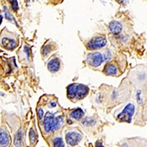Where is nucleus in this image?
Wrapping results in <instances>:
<instances>
[{
	"mask_svg": "<svg viewBox=\"0 0 147 147\" xmlns=\"http://www.w3.org/2000/svg\"><path fill=\"white\" fill-rule=\"evenodd\" d=\"M63 116L62 115L55 117V115L49 112H47L44 120V126L45 131L47 132L54 131L59 129L63 122Z\"/></svg>",
	"mask_w": 147,
	"mask_h": 147,
	"instance_id": "nucleus-1",
	"label": "nucleus"
},
{
	"mask_svg": "<svg viewBox=\"0 0 147 147\" xmlns=\"http://www.w3.org/2000/svg\"><path fill=\"white\" fill-rule=\"evenodd\" d=\"M89 89L82 84H73L67 88V96L71 99H83L88 94Z\"/></svg>",
	"mask_w": 147,
	"mask_h": 147,
	"instance_id": "nucleus-2",
	"label": "nucleus"
},
{
	"mask_svg": "<svg viewBox=\"0 0 147 147\" xmlns=\"http://www.w3.org/2000/svg\"><path fill=\"white\" fill-rule=\"evenodd\" d=\"M134 106L132 103H129L125 106L123 110L118 115V118L123 122H131L135 111Z\"/></svg>",
	"mask_w": 147,
	"mask_h": 147,
	"instance_id": "nucleus-3",
	"label": "nucleus"
},
{
	"mask_svg": "<svg viewBox=\"0 0 147 147\" xmlns=\"http://www.w3.org/2000/svg\"><path fill=\"white\" fill-rule=\"evenodd\" d=\"M107 40L104 37L98 36L94 37L90 40L87 44V48L90 50L100 49L106 45Z\"/></svg>",
	"mask_w": 147,
	"mask_h": 147,
	"instance_id": "nucleus-4",
	"label": "nucleus"
},
{
	"mask_svg": "<svg viewBox=\"0 0 147 147\" xmlns=\"http://www.w3.org/2000/svg\"><path fill=\"white\" fill-rule=\"evenodd\" d=\"M87 61L91 66L96 67L102 64L103 61V58L99 52H93L88 54Z\"/></svg>",
	"mask_w": 147,
	"mask_h": 147,
	"instance_id": "nucleus-5",
	"label": "nucleus"
},
{
	"mask_svg": "<svg viewBox=\"0 0 147 147\" xmlns=\"http://www.w3.org/2000/svg\"><path fill=\"white\" fill-rule=\"evenodd\" d=\"M82 138L80 134L76 132H69L66 135L67 143L71 146H74L77 145Z\"/></svg>",
	"mask_w": 147,
	"mask_h": 147,
	"instance_id": "nucleus-6",
	"label": "nucleus"
},
{
	"mask_svg": "<svg viewBox=\"0 0 147 147\" xmlns=\"http://www.w3.org/2000/svg\"><path fill=\"white\" fill-rule=\"evenodd\" d=\"M9 142V136L7 132L3 129H0V147H8Z\"/></svg>",
	"mask_w": 147,
	"mask_h": 147,
	"instance_id": "nucleus-7",
	"label": "nucleus"
},
{
	"mask_svg": "<svg viewBox=\"0 0 147 147\" xmlns=\"http://www.w3.org/2000/svg\"><path fill=\"white\" fill-rule=\"evenodd\" d=\"M109 27L110 31L113 34L118 35L122 31L123 26L119 22L114 21L110 23Z\"/></svg>",
	"mask_w": 147,
	"mask_h": 147,
	"instance_id": "nucleus-8",
	"label": "nucleus"
},
{
	"mask_svg": "<svg viewBox=\"0 0 147 147\" xmlns=\"http://www.w3.org/2000/svg\"><path fill=\"white\" fill-rule=\"evenodd\" d=\"M1 43L4 48L8 50H13L16 46V42L15 40L6 37L2 39Z\"/></svg>",
	"mask_w": 147,
	"mask_h": 147,
	"instance_id": "nucleus-9",
	"label": "nucleus"
},
{
	"mask_svg": "<svg viewBox=\"0 0 147 147\" xmlns=\"http://www.w3.org/2000/svg\"><path fill=\"white\" fill-rule=\"evenodd\" d=\"M60 61L58 59H54L49 62L48 64V69L51 72H57L60 68Z\"/></svg>",
	"mask_w": 147,
	"mask_h": 147,
	"instance_id": "nucleus-10",
	"label": "nucleus"
},
{
	"mask_svg": "<svg viewBox=\"0 0 147 147\" xmlns=\"http://www.w3.org/2000/svg\"><path fill=\"white\" fill-rule=\"evenodd\" d=\"M103 72L107 75H115L117 73V69L114 64L109 63L105 65Z\"/></svg>",
	"mask_w": 147,
	"mask_h": 147,
	"instance_id": "nucleus-11",
	"label": "nucleus"
},
{
	"mask_svg": "<svg viewBox=\"0 0 147 147\" xmlns=\"http://www.w3.org/2000/svg\"><path fill=\"white\" fill-rule=\"evenodd\" d=\"M71 115L72 118L76 120H80L84 115V112L82 109L78 108L71 113Z\"/></svg>",
	"mask_w": 147,
	"mask_h": 147,
	"instance_id": "nucleus-12",
	"label": "nucleus"
},
{
	"mask_svg": "<svg viewBox=\"0 0 147 147\" xmlns=\"http://www.w3.org/2000/svg\"><path fill=\"white\" fill-rule=\"evenodd\" d=\"M82 123L84 126H94L96 124V122L94 118H85Z\"/></svg>",
	"mask_w": 147,
	"mask_h": 147,
	"instance_id": "nucleus-13",
	"label": "nucleus"
},
{
	"mask_svg": "<svg viewBox=\"0 0 147 147\" xmlns=\"http://www.w3.org/2000/svg\"><path fill=\"white\" fill-rule=\"evenodd\" d=\"M53 144L54 147H65L64 142L60 137H57L54 140Z\"/></svg>",
	"mask_w": 147,
	"mask_h": 147,
	"instance_id": "nucleus-14",
	"label": "nucleus"
},
{
	"mask_svg": "<svg viewBox=\"0 0 147 147\" xmlns=\"http://www.w3.org/2000/svg\"><path fill=\"white\" fill-rule=\"evenodd\" d=\"M4 12H5V18L7 19V20H9V21H14V22H15L16 23V21L14 19V18L13 17V15L9 12V10H8V8L6 6H4Z\"/></svg>",
	"mask_w": 147,
	"mask_h": 147,
	"instance_id": "nucleus-15",
	"label": "nucleus"
},
{
	"mask_svg": "<svg viewBox=\"0 0 147 147\" xmlns=\"http://www.w3.org/2000/svg\"><path fill=\"white\" fill-rule=\"evenodd\" d=\"M52 50V46L50 45H47L42 48V54L43 55L46 56L51 52Z\"/></svg>",
	"mask_w": 147,
	"mask_h": 147,
	"instance_id": "nucleus-16",
	"label": "nucleus"
},
{
	"mask_svg": "<svg viewBox=\"0 0 147 147\" xmlns=\"http://www.w3.org/2000/svg\"><path fill=\"white\" fill-rule=\"evenodd\" d=\"M29 137L31 143L32 144L34 143L36 140V136H35V132L32 129H31L30 131Z\"/></svg>",
	"mask_w": 147,
	"mask_h": 147,
	"instance_id": "nucleus-17",
	"label": "nucleus"
},
{
	"mask_svg": "<svg viewBox=\"0 0 147 147\" xmlns=\"http://www.w3.org/2000/svg\"><path fill=\"white\" fill-rule=\"evenodd\" d=\"M141 91L140 90H138L137 92H136V100H137V102L139 104H142L143 103V100L140 96L141 95Z\"/></svg>",
	"mask_w": 147,
	"mask_h": 147,
	"instance_id": "nucleus-18",
	"label": "nucleus"
},
{
	"mask_svg": "<svg viewBox=\"0 0 147 147\" xmlns=\"http://www.w3.org/2000/svg\"><path fill=\"white\" fill-rule=\"evenodd\" d=\"M12 3V8L14 11H16L18 9V4L17 1H11Z\"/></svg>",
	"mask_w": 147,
	"mask_h": 147,
	"instance_id": "nucleus-19",
	"label": "nucleus"
},
{
	"mask_svg": "<svg viewBox=\"0 0 147 147\" xmlns=\"http://www.w3.org/2000/svg\"><path fill=\"white\" fill-rule=\"evenodd\" d=\"M38 118L39 119H42L43 118V115H44V111L43 110L42 108H39L38 112Z\"/></svg>",
	"mask_w": 147,
	"mask_h": 147,
	"instance_id": "nucleus-20",
	"label": "nucleus"
},
{
	"mask_svg": "<svg viewBox=\"0 0 147 147\" xmlns=\"http://www.w3.org/2000/svg\"><path fill=\"white\" fill-rule=\"evenodd\" d=\"M24 51L26 53L27 58H29L30 55V51L29 48L26 46H25L24 47Z\"/></svg>",
	"mask_w": 147,
	"mask_h": 147,
	"instance_id": "nucleus-21",
	"label": "nucleus"
},
{
	"mask_svg": "<svg viewBox=\"0 0 147 147\" xmlns=\"http://www.w3.org/2000/svg\"><path fill=\"white\" fill-rule=\"evenodd\" d=\"M96 147H102V144L100 142H98L96 143Z\"/></svg>",
	"mask_w": 147,
	"mask_h": 147,
	"instance_id": "nucleus-22",
	"label": "nucleus"
},
{
	"mask_svg": "<svg viewBox=\"0 0 147 147\" xmlns=\"http://www.w3.org/2000/svg\"><path fill=\"white\" fill-rule=\"evenodd\" d=\"M50 105H51V106L53 107H55V106H56V105H56V103L55 102H52Z\"/></svg>",
	"mask_w": 147,
	"mask_h": 147,
	"instance_id": "nucleus-23",
	"label": "nucleus"
},
{
	"mask_svg": "<svg viewBox=\"0 0 147 147\" xmlns=\"http://www.w3.org/2000/svg\"><path fill=\"white\" fill-rule=\"evenodd\" d=\"M3 17L1 16V15H0V25H1V23L2 22V20H3Z\"/></svg>",
	"mask_w": 147,
	"mask_h": 147,
	"instance_id": "nucleus-24",
	"label": "nucleus"
}]
</instances>
